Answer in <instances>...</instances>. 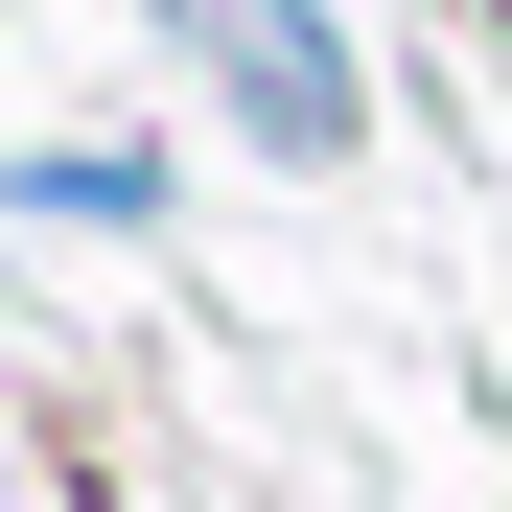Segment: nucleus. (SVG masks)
Instances as JSON below:
<instances>
[{
	"instance_id": "f257e3e1",
	"label": "nucleus",
	"mask_w": 512,
	"mask_h": 512,
	"mask_svg": "<svg viewBox=\"0 0 512 512\" xmlns=\"http://www.w3.org/2000/svg\"><path fill=\"white\" fill-rule=\"evenodd\" d=\"M163 24H187V70L233 94V140H280V163H350V24H326V0H163Z\"/></svg>"
},
{
	"instance_id": "f03ea898",
	"label": "nucleus",
	"mask_w": 512,
	"mask_h": 512,
	"mask_svg": "<svg viewBox=\"0 0 512 512\" xmlns=\"http://www.w3.org/2000/svg\"><path fill=\"white\" fill-rule=\"evenodd\" d=\"M24 210H94V233H140V210H163V163H140V140H47V163H24Z\"/></svg>"
}]
</instances>
